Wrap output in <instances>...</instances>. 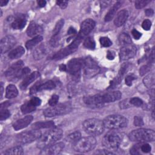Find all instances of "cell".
Returning a JSON list of instances; mask_svg holds the SVG:
<instances>
[{
    "instance_id": "bcb514c9",
    "label": "cell",
    "mask_w": 155,
    "mask_h": 155,
    "mask_svg": "<svg viewBox=\"0 0 155 155\" xmlns=\"http://www.w3.org/2000/svg\"><path fill=\"white\" fill-rule=\"evenodd\" d=\"M134 125L136 127H141L143 125V120L141 117L136 116L134 117Z\"/></svg>"
},
{
    "instance_id": "ac0fdd59",
    "label": "cell",
    "mask_w": 155,
    "mask_h": 155,
    "mask_svg": "<svg viewBox=\"0 0 155 155\" xmlns=\"http://www.w3.org/2000/svg\"><path fill=\"white\" fill-rule=\"evenodd\" d=\"M64 148V143L63 142H58L53 143L44 149H42L41 154H58Z\"/></svg>"
},
{
    "instance_id": "cb8c5ba5",
    "label": "cell",
    "mask_w": 155,
    "mask_h": 155,
    "mask_svg": "<svg viewBox=\"0 0 155 155\" xmlns=\"http://www.w3.org/2000/svg\"><path fill=\"white\" fill-rule=\"evenodd\" d=\"M39 73L38 71H34L30 74H28L25 78L23 79L22 82L20 84V88L22 90H25L27 87L33 81H35L38 78L39 76Z\"/></svg>"
},
{
    "instance_id": "11a10c76",
    "label": "cell",
    "mask_w": 155,
    "mask_h": 155,
    "mask_svg": "<svg viewBox=\"0 0 155 155\" xmlns=\"http://www.w3.org/2000/svg\"><path fill=\"white\" fill-rule=\"evenodd\" d=\"M145 14L147 16H152L154 15V11L151 8H148L145 10Z\"/></svg>"
},
{
    "instance_id": "7bdbcfd3",
    "label": "cell",
    "mask_w": 155,
    "mask_h": 155,
    "mask_svg": "<svg viewBox=\"0 0 155 155\" xmlns=\"http://www.w3.org/2000/svg\"><path fill=\"white\" fill-rule=\"evenodd\" d=\"M151 67V64H150V63H148L147 64L142 66L140 68V70H139V74H140V76H143L145 74H146L147 73H148L150 70Z\"/></svg>"
},
{
    "instance_id": "db71d44e",
    "label": "cell",
    "mask_w": 155,
    "mask_h": 155,
    "mask_svg": "<svg viewBox=\"0 0 155 155\" xmlns=\"http://www.w3.org/2000/svg\"><path fill=\"white\" fill-rule=\"evenodd\" d=\"M115 57V54L113 51H110V50H108L107 51V58L109 60H113L114 59Z\"/></svg>"
},
{
    "instance_id": "7402d4cb",
    "label": "cell",
    "mask_w": 155,
    "mask_h": 155,
    "mask_svg": "<svg viewBox=\"0 0 155 155\" xmlns=\"http://www.w3.org/2000/svg\"><path fill=\"white\" fill-rule=\"evenodd\" d=\"M128 17V11L124 9L119 11L117 14L114 20V24L117 27H120L123 25Z\"/></svg>"
},
{
    "instance_id": "836d02e7",
    "label": "cell",
    "mask_w": 155,
    "mask_h": 155,
    "mask_svg": "<svg viewBox=\"0 0 155 155\" xmlns=\"http://www.w3.org/2000/svg\"><path fill=\"white\" fill-rule=\"evenodd\" d=\"M35 109L36 107L31 105L29 101L24 103L23 105H22L21 107V110L23 114L29 113L30 112L33 111Z\"/></svg>"
},
{
    "instance_id": "ba28073f",
    "label": "cell",
    "mask_w": 155,
    "mask_h": 155,
    "mask_svg": "<svg viewBox=\"0 0 155 155\" xmlns=\"http://www.w3.org/2000/svg\"><path fill=\"white\" fill-rule=\"evenodd\" d=\"M122 141L120 135L116 132L111 131L108 132L103 137L102 143L108 149H117Z\"/></svg>"
},
{
    "instance_id": "4fadbf2b",
    "label": "cell",
    "mask_w": 155,
    "mask_h": 155,
    "mask_svg": "<svg viewBox=\"0 0 155 155\" xmlns=\"http://www.w3.org/2000/svg\"><path fill=\"white\" fill-rule=\"evenodd\" d=\"M84 74L87 78H91L96 76L100 71L99 67L96 62L91 58H85L84 66Z\"/></svg>"
},
{
    "instance_id": "1f68e13d",
    "label": "cell",
    "mask_w": 155,
    "mask_h": 155,
    "mask_svg": "<svg viewBox=\"0 0 155 155\" xmlns=\"http://www.w3.org/2000/svg\"><path fill=\"white\" fill-rule=\"evenodd\" d=\"M23 154V149L21 146H16L7 150L4 152L5 155H21Z\"/></svg>"
},
{
    "instance_id": "30bf717a",
    "label": "cell",
    "mask_w": 155,
    "mask_h": 155,
    "mask_svg": "<svg viewBox=\"0 0 155 155\" xmlns=\"http://www.w3.org/2000/svg\"><path fill=\"white\" fill-rule=\"evenodd\" d=\"M85 63V59L74 58L71 59L67 65V71L72 76L79 77Z\"/></svg>"
},
{
    "instance_id": "4316f807",
    "label": "cell",
    "mask_w": 155,
    "mask_h": 155,
    "mask_svg": "<svg viewBox=\"0 0 155 155\" xmlns=\"http://www.w3.org/2000/svg\"><path fill=\"white\" fill-rule=\"evenodd\" d=\"M25 53V50L23 47L18 46L13 49L8 54V56L11 59H17L21 57Z\"/></svg>"
},
{
    "instance_id": "83f0119b",
    "label": "cell",
    "mask_w": 155,
    "mask_h": 155,
    "mask_svg": "<svg viewBox=\"0 0 155 155\" xmlns=\"http://www.w3.org/2000/svg\"><path fill=\"white\" fill-rule=\"evenodd\" d=\"M54 125L53 121L48 120V121H41L34 123L31 125V128L34 130H39L41 128H50L53 127Z\"/></svg>"
},
{
    "instance_id": "d590c367",
    "label": "cell",
    "mask_w": 155,
    "mask_h": 155,
    "mask_svg": "<svg viewBox=\"0 0 155 155\" xmlns=\"http://www.w3.org/2000/svg\"><path fill=\"white\" fill-rule=\"evenodd\" d=\"M64 24V21L63 19H61L59 21L57 22L53 31V35H59L60 31L61 30L63 25Z\"/></svg>"
},
{
    "instance_id": "6da1fadb",
    "label": "cell",
    "mask_w": 155,
    "mask_h": 155,
    "mask_svg": "<svg viewBox=\"0 0 155 155\" xmlns=\"http://www.w3.org/2000/svg\"><path fill=\"white\" fill-rule=\"evenodd\" d=\"M122 94L119 91L108 92L102 94L86 97L84 99V102L89 106L101 107L105 103L113 102L121 98Z\"/></svg>"
},
{
    "instance_id": "4dcf8cb0",
    "label": "cell",
    "mask_w": 155,
    "mask_h": 155,
    "mask_svg": "<svg viewBox=\"0 0 155 155\" xmlns=\"http://www.w3.org/2000/svg\"><path fill=\"white\" fill-rule=\"evenodd\" d=\"M119 42L122 46L129 45L132 43L130 36L125 33H121L119 36Z\"/></svg>"
},
{
    "instance_id": "7a4b0ae2",
    "label": "cell",
    "mask_w": 155,
    "mask_h": 155,
    "mask_svg": "<svg viewBox=\"0 0 155 155\" xmlns=\"http://www.w3.org/2000/svg\"><path fill=\"white\" fill-rule=\"evenodd\" d=\"M63 135V131L58 127L53 128L41 134L38 139L37 147L40 149H44L59 140Z\"/></svg>"
},
{
    "instance_id": "f5cc1de1",
    "label": "cell",
    "mask_w": 155,
    "mask_h": 155,
    "mask_svg": "<svg viewBox=\"0 0 155 155\" xmlns=\"http://www.w3.org/2000/svg\"><path fill=\"white\" fill-rule=\"evenodd\" d=\"M56 4L59 6L62 9H64L68 5V1H57Z\"/></svg>"
},
{
    "instance_id": "94428289",
    "label": "cell",
    "mask_w": 155,
    "mask_h": 155,
    "mask_svg": "<svg viewBox=\"0 0 155 155\" xmlns=\"http://www.w3.org/2000/svg\"><path fill=\"white\" fill-rule=\"evenodd\" d=\"M8 2V1L7 0H1L0 1V5L1 7L4 6L5 5L7 4V3Z\"/></svg>"
},
{
    "instance_id": "e0dca14e",
    "label": "cell",
    "mask_w": 155,
    "mask_h": 155,
    "mask_svg": "<svg viewBox=\"0 0 155 155\" xmlns=\"http://www.w3.org/2000/svg\"><path fill=\"white\" fill-rule=\"evenodd\" d=\"M56 87L55 83L51 80L45 81L43 83L39 82L34 85L30 89V93L33 94L36 93L39 91L45 90H51L54 88Z\"/></svg>"
},
{
    "instance_id": "681fc988",
    "label": "cell",
    "mask_w": 155,
    "mask_h": 155,
    "mask_svg": "<svg viewBox=\"0 0 155 155\" xmlns=\"http://www.w3.org/2000/svg\"><path fill=\"white\" fill-rule=\"evenodd\" d=\"M136 77L133 74H130L125 78V84L128 86H131L132 85V82L136 79Z\"/></svg>"
},
{
    "instance_id": "be15d7a7",
    "label": "cell",
    "mask_w": 155,
    "mask_h": 155,
    "mask_svg": "<svg viewBox=\"0 0 155 155\" xmlns=\"http://www.w3.org/2000/svg\"><path fill=\"white\" fill-rule=\"evenodd\" d=\"M3 94V86H2V83L1 82V97H2Z\"/></svg>"
},
{
    "instance_id": "74e56055",
    "label": "cell",
    "mask_w": 155,
    "mask_h": 155,
    "mask_svg": "<svg viewBox=\"0 0 155 155\" xmlns=\"http://www.w3.org/2000/svg\"><path fill=\"white\" fill-rule=\"evenodd\" d=\"M101 46L104 47H108L112 45V42L108 37H101L99 39Z\"/></svg>"
},
{
    "instance_id": "6f0895ef",
    "label": "cell",
    "mask_w": 155,
    "mask_h": 155,
    "mask_svg": "<svg viewBox=\"0 0 155 155\" xmlns=\"http://www.w3.org/2000/svg\"><path fill=\"white\" fill-rule=\"evenodd\" d=\"M95 153L96 154H113L112 152H110V151H108L107 150H102V151L101 150H99L97 151H96Z\"/></svg>"
},
{
    "instance_id": "ee69618b",
    "label": "cell",
    "mask_w": 155,
    "mask_h": 155,
    "mask_svg": "<svg viewBox=\"0 0 155 155\" xmlns=\"http://www.w3.org/2000/svg\"><path fill=\"white\" fill-rule=\"evenodd\" d=\"M130 103L131 105L136 107H140L143 104V101L139 97H133L130 99Z\"/></svg>"
},
{
    "instance_id": "f35d334b",
    "label": "cell",
    "mask_w": 155,
    "mask_h": 155,
    "mask_svg": "<svg viewBox=\"0 0 155 155\" xmlns=\"http://www.w3.org/2000/svg\"><path fill=\"white\" fill-rule=\"evenodd\" d=\"M59 39H60L59 35H52L50 40V45L53 47H57L59 45Z\"/></svg>"
},
{
    "instance_id": "7dc6e473",
    "label": "cell",
    "mask_w": 155,
    "mask_h": 155,
    "mask_svg": "<svg viewBox=\"0 0 155 155\" xmlns=\"http://www.w3.org/2000/svg\"><path fill=\"white\" fill-rule=\"evenodd\" d=\"M142 27L145 30H149L151 27V22L150 20L145 19L142 24Z\"/></svg>"
},
{
    "instance_id": "8d00e7d4",
    "label": "cell",
    "mask_w": 155,
    "mask_h": 155,
    "mask_svg": "<svg viewBox=\"0 0 155 155\" xmlns=\"http://www.w3.org/2000/svg\"><path fill=\"white\" fill-rule=\"evenodd\" d=\"M81 137V134L79 131H74L71 134H70L67 138L68 141L71 142H76L77 140H78Z\"/></svg>"
},
{
    "instance_id": "5b68a950",
    "label": "cell",
    "mask_w": 155,
    "mask_h": 155,
    "mask_svg": "<svg viewBox=\"0 0 155 155\" xmlns=\"http://www.w3.org/2000/svg\"><path fill=\"white\" fill-rule=\"evenodd\" d=\"M103 123L104 127L108 129H119L127 127L128 120L123 116L119 114H113L106 117Z\"/></svg>"
},
{
    "instance_id": "9a60e30c",
    "label": "cell",
    "mask_w": 155,
    "mask_h": 155,
    "mask_svg": "<svg viewBox=\"0 0 155 155\" xmlns=\"http://www.w3.org/2000/svg\"><path fill=\"white\" fill-rule=\"evenodd\" d=\"M16 42L15 38L12 35H8L2 38L0 43L1 53L2 54L10 50L15 46Z\"/></svg>"
},
{
    "instance_id": "816d5d0a",
    "label": "cell",
    "mask_w": 155,
    "mask_h": 155,
    "mask_svg": "<svg viewBox=\"0 0 155 155\" xmlns=\"http://www.w3.org/2000/svg\"><path fill=\"white\" fill-rule=\"evenodd\" d=\"M131 34L135 39H139L142 36V33L136 29H133L131 31Z\"/></svg>"
},
{
    "instance_id": "b9f144b4",
    "label": "cell",
    "mask_w": 155,
    "mask_h": 155,
    "mask_svg": "<svg viewBox=\"0 0 155 155\" xmlns=\"http://www.w3.org/2000/svg\"><path fill=\"white\" fill-rule=\"evenodd\" d=\"M10 116V113L7 108L0 110V120H3L7 119Z\"/></svg>"
},
{
    "instance_id": "8992f818",
    "label": "cell",
    "mask_w": 155,
    "mask_h": 155,
    "mask_svg": "<svg viewBox=\"0 0 155 155\" xmlns=\"http://www.w3.org/2000/svg\"><path fill=\"white\" fill-rule=\"evenodd\" d=\"M96 145V140L93 136L81 137L73 143V149L79 153H86L93 150Z\"/></svg>"
},
{
    "instance_id": "52a82bcc",
    "label": "cell",
    "mask_w": 155,
    "mask_h": 155,
    "mask_svg": "<svg viewBox=\"0 0 155 155\" xmlns=\"http://www.w3.org/2000/svg\"><path fill=\"white\" fill-rule=\"evenodd\" d=\"M83 38H84L83 37H82L80 35L78 34L77 37L73 40V41L70 44H69L67 47L60 50L59 51H58L56 53H55L53 55L52 59H55V60L61 59H62V58L66 57L67 56L70 54L71 53H73L78 49V48Z\"/></svg>"
},
{
    "instance_id": "e575fe53",
    "label": "cell",
    "mask_w": 155,
    "mask_h": 155,
    "mask_svg": "<svg viewBox=\"0 0 155 155\" xmlns=\"http://www.w3.org/2000/svg\"><path fill=\"white\" fill-rule=\"evenodd\" d=\"M84 46L88 49L94 50L95 48V42L94 39L91 37H87L84 41Z\"/></svg>"
},
{
    "instance_id": "f546056e",
    "label": "cell",
    "mask_w": 155,
    "mask_h": 155,
    "mask_svg": "<svg viewBox=\"0 0 155 155\" xmlns=\"http://www.w3.org/2000/svg\"><path fill=\"white\" fill-rule=\"evenodd\" d=\"M43 39V38L41 35H37L35 36L33 39L28 40L25 43V47L27 49H31L35 46H36L37 44L40 43Z\"/></svg>"
},
{
    "instance_id": "f1b7e54d",
    "label": "cell",
    "mask_w": 155,
    "mask_h": 155,
    "mask_svg": "<svg viewBox=\"0 0 155 155\" xmlns=\"http://www.w3.org/2000/svg\"><path fill=\"white\" fill-rule=\"evenodd\" d=\"M18 94V90L15 85L13 84L8 85L5 90V97L8 99L16 97Z\"/></svg>"
},
{
    "instance_id": "7c38bea8",
    "label": "cell",
    "mask_w": 155,
    "mask_h": 155,
    "mask_svg": "<svg viewBox=\"0 0 155 155\" xmlns=\"http://www.w3.org/2000/svg\"><path fill=\"white\" fill-rule=\"evenodd\" d=\"M24 63L22 61H18L13 64L5 72V76L8 80H15L22 78V70Z\"/></svg>"
},
{
    "instance_id": "484cf974",
    "label": "cell",
    "mask_w": 155,
    "mask_h": 155,
    "mask_svg": "<svg viewBox=\"0 0 155 155\" xmlns=\"http://www.w3.org/2000/svg\"><path fill=\"white\" fill-rule=\"evenodd\" d=\"M120 5H121L120 2L117 1L112 6V7L108 10V12L105 16L104 20L105 22H108L113 18V17L114 16V15L116 13V12L119 8Z\"/></svg>"
},
{
    "instance_id": "603a6c76",
    "label": "cell",
    "mask_w": 155,
    "mask_h": 155,
    "mask_svg": "<svg viewBox=\"0 0 155 155\" xmlns=\"http://www.w3.org/2000/svg\"><path fill=\"white\" fill-rule=\"evenodd\" d=\"M48 48L45 44H42L38 46L33 51V58L36 60H40L44 58L48 53Z\"/></svg>"
},
{
    "instance_id": "5bb4252c",
    "label": "cell",
    "mask_w": 155,
    "mask_h": 155,
    "mask_svg": "<svg viewBox=\"0 0 155 155\" xmlns=\"http://www.w3.org/2000/svg\"><path fill=\"white\" fill-rule=\"evenodd\" d=\"M136 47L132 44L122 46L119 51L120 58L122 61L133 58L136 53Z\"/></svg>"
},
{
    "instance_id": "8fae6325",
    "label": "cell",
    "mask_w": 155,
    "mask_h": 155,
    "mask_svg": "<svg viewBox=\"0 0 155 155\" xmlns=\"http://www.w3.org/2000/svg\"><path fill=\"white\" fill-rule=\"evenodd\" d=\"M41 136V133L38 130H34L22 132L16 136V140L21 143H28L38 140Z\"/></svg>"
},
{
    "instance_id": "ffe728a7",
    "label": "cell",
    "mask_w": 155,
    "mask_h": 155,
    "mask_svg": "<svg viewBox=\"0 0 155 155\" xmlns=\"http://www.w3.org/2000/svg\"><path fill=\"white\" fill-rule=\"evenodd\" d=\"M128 68H129V64L128 63L123 64L120 67V68L119 71V73H118L117 77H116V78L114 79L110 82V86L109 87L113 88V87H114V86L117 85L118 84H119L120 82L122 81L125 73L128 71Z\"/></svg>"
},
{
    "instance_id": "277c9868",
    "label": "cell",
    "mask_w": 155,
    "mask_h": 155,
    "mask_svg": "<svg viewBox=\"0 0 155 155\" xmlns=\"http://www.w3.org/2000/svg\"><path fill=\"white\" fill-rule=\"evenodd\" d=\"M129 139L132 141L150 142L155 139L154 131L151 129L139 128L132 131L128 135Z\"/></svg>"
},
{
    "instance_id": "c3c4849f",
    "label": "cell",
    "mask_w": 155,
    "mask_h": 155,
    "mask_svg": "<svg viewBox=\"0 0 155 155\" xmlns=\"http://www.w3.org/2000/svg\"><path fill=\"white\" fill-rule=\"evenodd\" d=\"M29 102H30V104L31 105H33V106L35 107H37V106H39L41 105V99H39V97H32L30 101Z\"/></svg>"
},
{
    "instance_id": "f907efd6",
    "label": "cell",
    "mask_w": 155,
    "mask_h": 155,
    "mask_svg": "<svg viewBox=\"0 0 155 155\" xmlns=\"http://www.w3.org/2000/svg\"><path fill=\"white\" fill-rule=\"evenodd\" d=\"M119 107L121 109H125L130 107V100L128 101V99H125L121 102H119Z\"/></svg>"
},
{
    "instance_id": "d6a6232c",
    "label": "cell",
    "mask_w": 155,
    "mask_h": 155,
    "mask_svg": "<svg viewBox=\"0 0 155 155\" xmlns=\"http://www.w3.org/2000/svg\"><path fill=\"white\" fill-rule=\"evenodd\" d=\"M154 82L155 78L154 73H151L147 75L143 79V82L147 88H151L152 86H153L154 85Z\"/></svg>"
},
{
    "instance_id": "91938a15",
    "label": "cell",
    "mask_w": 155,
    "mask_h": 155,
    "mask_svg": "<svg viewBox=\"0 0 155 155\" xmlns=\"http://www.w3.org/2000/svg\"><path fill=\"white\" fill-rule=\"evenodd\" d=\"M37 3L38 4V5L40 7H44L45 5H46V1L44 0H39L37 1Z\"/></svg>"
},
{
    "instance_id": "680465c9",
    "label": "cell",
    "mask_w": 155,
    "mask_h": 155,
    "mask_svg": "<svg viewBox=\"0 0 155 155\" xmlns=\"http://www.w3.org/2000/svg\"><path fill=\"white\" fill-rule=\"evenodd\" d=\"M76 33V30L73 27H70L69 28L68 31H67V34L68 35H74Z\"/></svg>"
},
{
    "instance_id": "9f6ffc18",
    "label": "cell",
    "mask_w": 155,
    "mask_h": 155,
    "mask_svg": "<svg viewBox=\"0 0 155 155\" xmlns=\"http://www.w3.org/2000/svg\"><path fill=\"white\" fill-rule=\"evenodd\" d=\"M10 105V102L9 101H5L3 103H2L0 105V110L7 108L9 105Z\"/></svg>"
},
{
    "instance_id": "d6986e66",
    "label": "cell",
    "mask_w": 155,
    "mask_h": 155,
    "mask_svg": "<svg viewBox=\"0 0 155 155\" xmlns=\"http://www.w3.org/2000/svg\"><path fill=\"white\" fill-rule=\"evenodd\" d=\"M27 22V19L25 15L24 14H18L17 15L14 19L13 20L11 26L13 29L20 30L23 28Z\"/></svg>"
},
{
    "instance_id": "2e32d148",
    "label": "cell",
    "mask_w": 155,
    "mask_h": 155,
    "mask_svg": "<svg viewBox=\"0 0 155 155\" xmlns=\"http://www.w3.org/2000/svg\"><path fill=\"white\" fill-rule=\"evenodd\" d=\"M95 25L96 22L91 19H87L84 20L81 25L79 35H80L82 37L85 38L93 30Z\"/></svg>"
},
{
    "instance_id": "d4e9b609",
    "label": "cell",
    "mask_w": 155,
    "mask_h": 155,
    "mask_svg": "<svg viewBox=\"0 0 155 155\" xmlns=\"http://www.w3.org/2000/svg\"><path fill=\"white\" fill-rule=\"evenodd\" d=\"M42 27L33 21H31L27 29V34L30 37H33L42 31Z\"/></svg>"
},
{
    "instance_id": "ab89813d",
    "label": "cell",
    "mask_w": 155,
    "mask_h": 155,
    "mask_svg": "<svg viewBox=\"0 0 155 155\" xmlns=\"http://www.w3.org/2000/svg\"><path fill=\"white\" fill-rule=\"evenodd\" d=\"M139 150L143 153H148L150 152L151 150V147L148 143H139Z\"/></svg>"
},
{
    "instance_id": "3957f363",
    "label": "cell",
    "mask_w": 155,
    "mask_h": 155,
    "mask_svg": "<svg viewBox=\"0 0 155 155\" xmlns=\"http://www.w3.org/2000/svg\"><path fill=\"white\" fill-rule=\"evenodd\" d=\"M82 125L85 131L92 136L100 135L103 133L105 128L103 121L95 118L85 120Z\"/></svg>"
},
{
    "instance_id": "6125c7cd",
    "label": "cell",
    "mask_w": 155,
    "mask_h": 155,
    "mask_svg": "<svg viewBox=\"0 0 155 155\" xmlns=\"http://www.w3.org/2000/svg\"><path fill=\"white\" fill-rule=\"evenodd\" d=\"M59 70L61 71H67V66L64 64H62L59 66Z\"/></svg>"
},
{
    "instance_id": "9c48e42d",
    "label": "cell",
    "mask_w": 155,
    "mask_h": 155,
    "mask_svg": "<svg viewBox=\"0 0 155 155\" xmlns=\"http://www.w3.org/2000/svg\"><path fill=\"white\" fill-rule=\"evenodd\" d=\"M70 110V105L68 103L59 104L45 109L44 114L45 117H51L64 114Z\"/></svg>"
},
{
    "instance_id": "f6af8a7d",
    "label": "cell",
    "mask_w": 155,
    "mask_h": 155,
    "mask_svg": "<svg viewBox=\"0 0 155 155\" xmlns=\"http://www.w3.org/2000/svg\"><path fill=\"white\" fill-rule=\"evenodd\" d=\"M59 101V96L57 94H53L51 97V98L48 101V104L51 106H54L58 104V102Z\"/></svg>"
},
{
    "instance_id": "44dd1931",
    "label": "cell",
    "mask_w": 155,
    "mask_h": 155,
    "mask_svg": "<svg viewBox=\"0 0 155 155\" xmlns=\"http://www.w3.org/2000/svg\"><path fill=\"white\" fill-rule=\"evenodd\" d=\"M33 119V116L31 115L26 116L24 117L16 120L13 124V127L15 130H19L24 128L31 122Z\"/></svg>"
},
{
    "instance_id": "60d3db41",
    "label": "cell",
    "mask_w": 155,
    "mask_h": 155,
    "mask_svg": "<svg viewBox=\"0 0 155 155\" xmlns=\"http://www.w3.org/2000/svg\"><path fill=\"white\" fill-rule=\"evenodd\" d=\"M151 1L149 0H137L135 2V7L137 9L142 8L145 7L148 3H150Z\"/></svg>"
}]
</instances>
